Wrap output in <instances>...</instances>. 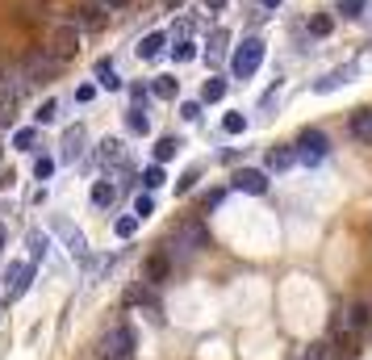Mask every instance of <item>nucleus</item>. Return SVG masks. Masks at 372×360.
<instances>
[{"instance_id": "nucleus-1", "label": "nucleus", "mask_w": 372, "mask_h": 360, "mask_svg": "<svg viewBox=\"0 0 372 360\" xmlns=\"http://www.w3.org/2000/svg\"><path fill=\"white\" fill-rule=\"evenodd\" d=\"M263 38H243V46L230 55V72H234V80H251L255 72H259V63H263Z\"/></svg>"}, {"instance_id": "nucleus-2", "label": "nucleus", "mask_w": 372, "mask_h": 360, "mask_svg": "<svg viewBox=\"0 0 372 360\" xmlns=\"http://www.w3.org/2000/svg\"><path fill=\"white\" fill-rule=\"evenodd\" d=\"M59 67H63V63L50 55V50H30L25 63H21V80H25V84H46V80L59 76Z\"/></svg>"}, {"instance_id": "nucleus-3", "label": "nucleus", "mask_w": 372, "mask_h": 360, "mask_svg": "<svg viewBox=\"0 0 372 360\" xmlns=\"http://www.w3.org/2000/svg\"><path fill=\"white\" fill-rule=\"evenodd\" d=\"M130 348H134V331L130 327H109L96 339V356L100 360H130Z\"/></svg>"}, {"instance_id": "nucleus-4", "label": "nucleus", "mask_w": 372, "mask_h": 360, "mask_svg": "<svg viewBox=\"0 0 372 360\" xmlns=\"http://www.w3.org/2000/svg\"><path fill=\"white\" fill-rule=\"evenodd\" d=\"M42 50H50L59 63L76 59V50H80V25H76V21H72V25H59L55 34H50V46H42Z\"/></svg>"}, {"instance_id": "nucleus-5", "label": "nucleus", "mask_w": 372, "mask_h": 360, "mask_svg": "<svg viewBox=\"0 0 372 360\" xmlns=\"http://www.w3.org/2000/svg\"><path fill=\"white\" fill-rule=\"evenodd\" d=\"M327 147H331V142H327V134H322V130H301V138H297V147H293V151H297V160H301L305 168H314V164H322Z\"/></svg>"}, {"instance_id": "nucleus-6", "label": "nucleus", "mask_w": 372, "mask_h": 360, "mask_svg": "<svg viewBox=\"0 0 372 360\" xmlns=\"http://www.w3.org/2000/svg\"><path fill=\"white\" fill-rule=\"evenodd\" d=\"M368 323H372V310L355 301V306H347V310H339V319H335V331H339L343 339H351V335L368 331Z\"/></svg>"}, {"instance_id": "nucleus-7", "label": "nucleus", "mask_w": 372, "mask_h": 360, "mask_svg": "<svg viewBox=\"0 0 372 360\" xmlns=\"http://www.w3.org/2000/svg\"><path fill=\"white\" fill-rule=\"evenodd\" d=\"M360 76V63H343V67H335V72H327L322 80H314V92L318 96H327V92H335V88H343V84H351Z\"/></svg>"}, {"instance_id": "nucleus-8", "label": "nucleus", "mask_w": 372, "mask_h": 360, "mask_svg": "<svg viewBox=\"0 0 372 360\" xmlns=\"http://www.w3.org/2000/svg\"><path fill=\"white\" fill-rule=\"evenodd\" d=\"M176 243H180V247H188V251H201V247H209V231H205L197 218H188V222H180V226H176Z\"/></svg>"}, {"instance_id": "nucleus-9", "label": "nucleus", "mask_w": 372, "mask_h": 360, "mask_svg": "<svg viewBox=\"0 0 372 360\" xmlns=\"http://www.w3.org/2000/svg\"><path fill=\"white\" fill-rule=\"evenodd\" d=\"M50 231H55L63 243H67V251L76 255V260H84V255H88V243H84V235L67 222V218H55V222H50Z\"/></svg>"}, {"instance_id": "nucleus-10", "label": "nucleus", "mask_w": 372, "mask_h": 360, "mask_svg": "<svg viewBox=\"0 0 372 360\" xmlns=\"http://www.w3.org/2000/svg\"><path fill=\"white\" fill-rule=\"evenodd\" d=\"M234 189L259 197V193H268V176H263L259 168H243V172H234Z\"/></svg>"}, {"instance_id": "nucleus-11", "label": "nucleus", "mask_w": 372, "mask_h": 360, "mask_svg": "<svg viewBox=\"0 0 372 360\" xmlns=\"http://www.w3.org/2000/svg\"><path fill=\"white\" fill-rule=\"evenodd\" d=\"M84 142H88L84 126H72V130L63 134V151H59V160H63V164H76V160L84 156Z\"/></svg>"}, {"instance_id": "nucleus-12", "label": "nucleus", "mask_w": 372, "mask_h": 360, "mask_svg": "<svg viewBox=\"0 0 372 360\" xmlns=\"http://www.w3.org/2000/svg\"><path fill=\"white\" fill-rule=\"evenodd\" d=\"M9 301H17L25 289H30V281H34V264H9Z\"/></svg>"}, {"instance_id": "nucleus-13", "label": "nucleus", "mask_w": 372, "mask_h": 360, "mask_svg": "<svg viewBox=\"0 0 372 360\" xmlns=\"http://www.w3.org/2000/svg\"><path fill=\"white\" fill-rule=\"evenodd\" d=\"M297 164V151L289 147V142H276L272 151H268V172H289Z\"/></svg>"}, {"instance_id": "nucleus-14", "label": "nucleus", "mask_w": 372, "mask_h": 360, "mask_svg": "<svg viewBox=\"0 0 372 360\" xmlns=\"http://www.w3.org/2000/svg\"><path fill=\"white\" fill-rule=\"evenodd\" d=\"M113 201H118V184H109V180H96L92 184V205H96V210H109Z\"/></svg>"}, {"instance_id": "nucleus-15", "label": "nucleus", "mask_w": 372, "mask_h": 360, "mask_svg": "<svg viewBox=\"0 0 372 360\" xmlns=\"http://www.w3.org/2000/svg\"><path fill=\"white\" fill-rule=\"evenodd\" d=\"M142 281H146V285L168 281V255H151V260H146V268H142Z\"/></svg>"}, {"instance_id": "nucleus-16", "label": "nucleus", "mask_w": 372, "mask_h": 360, "mask_svg": "<svg viewBox=\"0 0 372 360\" xmlns=\"http://www.w3.org/2000/svg\"><path fill=\"white\" fill-rule=\"evenodd\" d=\"M96 84H100V88H109V92L122 88V76H118V67H113L109 59H100V63H96Z\"/></svg>"}, {"instance_id": "nucleus-17", "label": "nucleus", "mask_w": 372, "mask_h": 360, "mask_svg": "<svg viewBox=\"0 0 372 360\" xmlns=\"http://www.w3.org/2000/svg\"><path fill=\"white\" fill-rule=\"evenodd\" d=\"M351 134L360 142H372V109H355L351 114Z\"/></svg>"}, {"instance_id": "nucleus-18", "label": "nucleus", "mask_w": 372, "mask_h": 360, "mask_svg": "<svg viewBox=\"0 0 372 360\" xmlns=\"http://www.w3.org/2000/svg\"><path fill=\"white\" fill-rule=\"evenodd\" d=\"M164 42H168V34H159V30L146 34V38L138 42V55H142V59H159V55H164Z\"/></svg>"}, {"instance_id": "nucleus-19", "label": "nucleus", "mask_w": 372, "mask_h": 360, "mask_svg": "<svg viewBox=\"0 0 372 360\" xmlns=\"http://www.w3.org/2000/svg\"><path fill=\"white\" fill-rule=\"evenodd\" d=\"M100 164H122L126 160V151H122V138H100Z\"/></svg>"}, {"instance_id": "nucleus-20", "label": "nucleus", "mask_w": 372, "mask_h": 360, "mask_svg": "<svg viewBox=\"0 0 372 360\" xmlns=\"http://www.w3.org/2000/svg\"><path fill=\"white\" fill-rule=\"evenodd\" d=\"M226 42H230V30H214V34H209V50H205V59H209V63H218V59L226 55Z\"/></svg>"}, {"instance_id": "nucleus-21", "label": "nucleus", "mask_w": 372, "mask_h": 360, "mask_svg": "<svg viewBox=\"0 0 372 360\" xmlns=\"http://www.w3.org/2000/svg\"><path fill=\"white\" fill-rule=\"evenodd\" d=\"M222 96H226V80L209 76V80L201 84V105H214V100H222Z\"/></svg>"}, {"instance_id": "nucleus-22", "label": "nucleus", "mask_w": 372, "mask_h": 360, "mask_svg": "<svg viewBox=\"0 0 372 360\" xmlns=\"http://www.w3.org/2000/svg\"><path fill=\"white\" fill-rule=\"evenodd\" d=\"M80 25H84V30H100V25H105V5H100V0L80 9Z\"/></svg>"}, {"instance_id": "nucleus-23", "label": "nucleus", "mask_w": 372, "mask_h": 360, "mask_svg": "<svg viewBox=\"0 0 372 360\" xmlns=\"http://www.w3.org/2000/svg\"><path fill=\"white\" fill-rule=\"evenodd\" d=\"M151 92H155V96H164V100H172V96L180 92V80H176V76H155Z\"/></svg>"}, {"instance_id": "nucleus-24", "label": "nucleus", "mask_w": 372, "mask_h": 360, "mask_svg": "<svg viewBox=\"0 0 372 360\" xmlns=\"http://www.w3.org/2000/svg\"><path fill=\"white\" fill-rule=\"evenodd\" d=\"M180 147H184V142H180V138H172V134H168V138H159V142H155V160H159V164H168Z\"/></svg>"}, {"instance_id": "nucleus-25", "label": "nucleus", "mask_w": 372, "mask_h": 360, "mask_svg": "<svg viewBox=\"0 0 372 360\" xmlns=\"http://www.w3.org/2000/svg\"><path fill=\"white\" fill-rule=\"evenodd\" d=\"M331 30H335V17H331V13H314V17H309V34H314V38H327Z\"/></svg>"}, {"instance_id": "nucleus-26", "label": "nucleus", "mask_w": 372, "mask_h": 360, "mask_svg": "<svg viewBox=\"0 0 372 360\" xmlns=\"http://www.w3.org/2000/svg\"><path fill=\"white\" fill-rule=\"evenodd\" d=\"M126 126H130L134 134H151V118H146L142 109H130V114H126Z\"/></svg>"}, {"instance_id": "nucleus-27", "label": "nucleus", "mask_w": 372, "mask_h": 360, "mask_svg": "<svg viewBox=\"0 0 372 360\" xmlns=\"http://www.w3.org/2000/svg\"><path fill=\"white\" fill-rule=\"evenodd\" d=\"M38 126H50V122H55L59 118V100H42V105H38Z\"/></svg>"}, {"instance_id": "nucleus-28", "label": "nucleus", "mask_w": 372, "mask_h": 360, "mask_svg": "<svg viewBox=\"0 0 372 360\" xmlns=\"http://www.w3.org/2000/svg\"><path fill=\"white\" fill-rule=\"evenodd\" d=\"M46 251H50V239H46L42 231H30V255H34V260H42Z\"/></svg>"}, {"instance_id": "nucleus-29", "label": "nucleus", "mask_w": 372, "mask_h": 360, "mask_svg": "<svg viewBox=\"0 0 372 360\" xmlns=\"http://www.w3.org/2000/svg\"><path fill=\"white\" fill-rule=\"evenodd\" d=\"M172 55H176V63H193V59H197V46H193L188 38H180V42L172 46Z\"/></svg>"}, {"instance_id": "nucleus-30", "label": "nucleus", "mask_w": 372, "mask_h": 360, "mask_svg": "<svg viewBox=\"0 0 372 360\" xmlns=\"http://www.w3.org/2000/svg\"><path fill=\"white\" fill-rule=\"evenodd\" d=\"M155 214V201H151V193H138V201H134V218L142 222V218H151Z\"/></svg>"}, {"instance_id": "nucleus-31", "label": "nucleus", "mask_w": 372, "mask_h": 360, "mask_svg": "<svg viewBox=\"0 0 372 360\" xmlns=\"http://www.w3.org/2000/svg\"><path fill=\"white\" fill-rule=\"evenodd\" d=\"M222 130H226V134H243V130H247V118H243V114H226V118H222Z\"/></svg>"}, {"instance_id": "nucleus-32", "label": "nucleus", "mask_w": 372, "mask_h": 360, "mask_svg": "<svg viewBox=\"0 0 372 360\" xmlns=\"http://www.w3.org/2000/svg\"><path fill=\"white\" fill-rule=\"evenodd\" d=\"M34 142H38V130H17L13 134V147L17 151H34Z\"/></svg>"}, {"instance_id": "nucleus-33", "label": "nucleus", "mask_w": 372, "mask_h": 360, "mask_svg": "<svg viewBox=\"0 0 372 360\" xmlns=\"http://www.w3.org/2000/svg\"><path fill=\"white\" fill-rule=\"evenodd\" d=\"M113 231H118V239H130V235L138 231V218H134V214H126V218H118V222H113Z\"/></svg>"}, {"instance_id": "nucleus-34", "label": "nucleus", "mask_w": 372, "mask_h": 360, "mask_svg": "<svg viewBox=\"0 0 372 360\" xmlns=\"http://www.w3.org/2000/svg\"><path fill=\"white\" fill-rule=\"evenodd\" d=\"M164 180H168V176H164V168H159V164H151V168L142 172V184H146V189H159Z\"/></svg>"}, {"instance_id": "nucleus-35", "label": "nucleus", "mask_w": 372, "mask_h": 360, "mask_svg": "<svg viewBox=\"0 0 372 360\" xmlns=\"http://www.w3.org/2000/svg\"><path fill=\"white\" fill-rule=\"evenodd\" d=\"M301 360H331V343H309L301 352Z\"/></svg>"}, {"instance_id": "nucleus-36", "label": "nucleus", "mask_w": 372, "mask_h": 360, "mask_svg": "<svg viewBox=\"0 0 372 360\" xmlns=\"http://www.w3.org/2000/svg\"><path fill=\"white\" fill-rule=\"evenodd\" d=\"M197 180H201V168H188V172H184V176L176 180V193H188V189H193Z\"/></svg>"}, {"instance_id": "nucleus-37", "label": "nucleus", "mask_w": 372, "mask_h": 360, "mask_svg": "<svg viewBox=\"0 0 372 360\" xmlns=\"http://www.w3.org/2000/svg\"><path fill=\"white\" fill-rule=\"evenodd\" d=\"M339 13L343 17H360L364 13V0H339Z\"/></svg>"}, {"instance_id": "nucleus-38", "label": "nucleus", "mask_w": 372, "mask_h": 360, "mask_svg": "<svg viewBox=\"0 0 372 360\" xmlns=\"http://www.w3.org/2000/svg\"><path fill=\"white\" fill-rule=\"evenodd\" d=\"M180 118H184V122H197V118H201V100H184V105H180Z\"/></svg>"}, {"instance_id": "nucleus-39", "label": "nucleus", "mask_w": 372, "mask_h": 360, "mask_svg": "<svg viewBox=\"0 0 372 360\" xmlns=\"http://www.w3.org/2000/svg\"><path fill=\"white\" fill-rule=\"evenodd\" d=\"M146 96H151V88H146V84H130V100H134V109H138V105H146Z\"/></svg>"}, {"instance_id": "nucleus-40", "label": "nucleus", "mask_w": 372, "mask_h": 360, "mask_svg": "<svg viewBox=\"0 0 372 360\" xmlns=\"http://www.w3.org/2000/svg\"><path fill=\"white\" fill-rule=\"evenodd\" d=\"M50 172H55V160H46V156H42V160H34V176H38V180H46Z\"/></svg>"}, {"instance_id": "nucleus-41", "label": "nucleus", "mask_w": 372, "mask_h": 360, "mask_svg": "<svg viewBox=\"0 0 372 360\" xmlns=\"http://www.w3.org/2000/svg\"><path fill=\"white\" fill-rule=\"evenodd\" d=\"M92 96H96V84H80L76 88V100H92Z\"/></svg>"}, {"instance_id": "nucleus-42", "label": "nucleus", "mask_w": 372, "mask_h": 360, "mask_svg": "<svg viewBox=\"0 0 372 360\" xmlns=\"http://www.w3.org/2000/svg\"><path fill=\"white\" fill-rule=\"evenodd\" d=\"M226 5H230V0H205V9H209V13H222Z\"/></svg>"}, {"instance_id": "nucleus-43", "label": "nucleus", "mask_w": 372, "mask_h": 360, "mask_svg": "<svg viewBox=\"0 0 372 360\" xmlns=\"http://www.w3.org/2000/svg\"><path fill=\"white\" fill-rule=\"evenodd\" d=\"M105 9H122V5H130V0H100Z\"/></svg>"}, {"instance_id": "nucleus-44", "label": "nucleus", "mask_w": 372, "mask_h": 360, "mask_svg": "<svg viewBox=\"0 0 372 360\" xmlns=\"http://www.w3.org/2000/svg\"><path fill=\"white\" fill-rule=\"evenodd\" d=\"M259 5H263V9H281V0H259Z\"/></svg>"}, {"instance_id": "nucleus-45", "label": "nucleus", "mask_w": 372, "mask_h": 360, "mask_svg": "<svg viewBox=\"0 0 372 360\" xmlns=\"http://www.w3.org/2000/svg\"><path fill=\"white\" fill-rule=\"evenodd\" d=\"M180 5H184V0H168V9H180Z\"/></svg>"}, {"instance_id": "nucleus-46", "label": "nucleus", "mask_w": 372, "mask_h": 360, "mask_svg": "<svg viewBox=\"0 0 372 360\" xmlns=\"http://www.w3.org/2000/svg\"><path fill=\"white\" fill-rule=\"evenodd\" d=\"M0 251H5V226H0Z\"/></svg>"}]
</instances>
